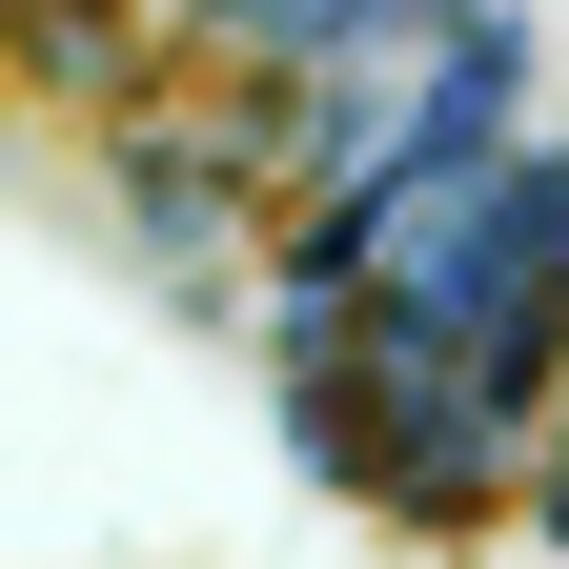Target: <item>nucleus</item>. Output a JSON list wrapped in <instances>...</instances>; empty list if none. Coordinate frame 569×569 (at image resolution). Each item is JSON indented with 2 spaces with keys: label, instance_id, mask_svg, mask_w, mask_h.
<instances>
[{
  "label": "nucleus",
  "instance_id": "nucleus-1",
  "mask_svg": "<svg viewBox=\"0 0 569 569\" xmlns=\"http://www.w3.org/2000/svg\"><path fill=\"white\" fill-rule=\"evenodd\" d=\"M183 41H224V61H306L326 41V0H163Z\"/></svg>",
  "mask_w": 569,
  "mask_h": 569
},
{
  "label": "nucleus",
  "instance_id": "nucleus-2",
  "mask_svg": "<svg viewBox=\"0 0 569 569\" xmlns=\"http://www.w3.org/2000/svg\"><path fill=\"white\" fill-rule=\"evenodd\" d=\"M21 21H41V61H82V41L122 21V0H21Z\"/></svg>",
  "mask_w": 569,
  "mask_h": 569
}]
</instances>
